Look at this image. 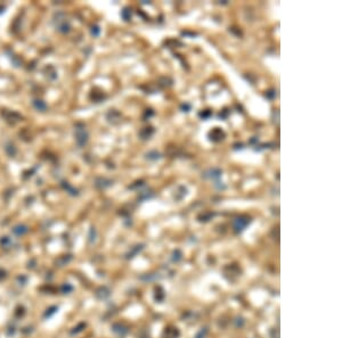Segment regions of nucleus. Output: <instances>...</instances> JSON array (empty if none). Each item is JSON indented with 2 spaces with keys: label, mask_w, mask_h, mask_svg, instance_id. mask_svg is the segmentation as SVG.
<instances>
[{
  "label": "nucleus",
  "mask_w": 342,
  "mask_h": 338,
  "mask_svg": "<svg viewBox=\"0 0 342 338\" xmlns=\"http://www.w3.org/2000/svg\"><path fill=\"white\" fill-rule=\"evenodd\" d=\"M223 137H225V133H223V131H222L221 129H219V128L213 129V130L210 132V139L213 140V141H219V140L223 139Z\"/></svg>",
  "instance_id": "nucleus-1"
},
{
  "label": "nucleus",
  "mask_w": 342,
  "mask_h": 338,
  "mask_svg": "<svg viewBox=\"0 0 342 338\" xmlns=\"http://www.w3.org/2000/svg\"><path fill=\"white\" fill-rule=\"evenodd\" d=\"M248 222H249L248 220H244V219H242V217H241V219H237V220L235 221V229H236L237 231H238V230H240V231L243 230V228L248 224Z\"/></svg>",
  "instance_id": "nucleus-2"
},
{
  "label": "nucleus",
  "mask_w": 342,
  "mask_h": 338,
  "mask_svg": "<svg viewBox=\"0 0 342 338\" xmlns=\"http://www.w3.org/2000/svg\"><path fill=\"white\" fill-rule=\"evenodd\" d=\"M274 96H275L274 91H269V92H268V97H270V98H272V97H274Z\"/></svg>",
  "instance_id": "nucleus-3"
},
{
  "label": "nucleus",
  "mask_w": 342,
  "mask_h": 338,
  "mask_svg": "<svg viewBox=\"0 0 342 338\" xmlns=\"http://www.w3.org/2000/svg\"><path fill=\"white\" fill-rule=\"evenodd\" d=\"M190 106L189 105H183V109H189Z\"/></svg>",
  "instance_id": "nucleus-4"
}]
</instances>
